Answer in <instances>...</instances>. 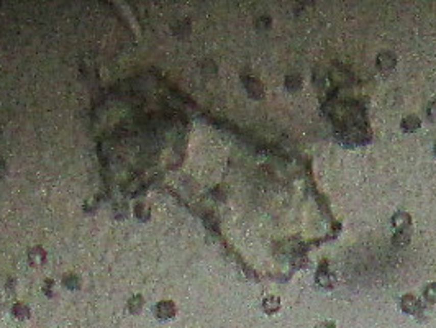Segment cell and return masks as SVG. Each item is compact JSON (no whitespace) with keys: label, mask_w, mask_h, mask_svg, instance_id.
Masks as SVG:
<instances>
[{"label":"cell","mask_w":436,"mask_h":328,"mask_svg":"<svg viewBox=\"0 0 436 328\" xmlns=\"http://www.w3.org/2000/svg\"><path fill=\"white\" fill-rule=\"evenodd\" d=\"M154 317L158 320H162V322H166V320H171L174 318L176 314H177V307L176 303L173 300H159L158 303L154 306Z\"/></svg>","instance_id":"1"},{"label":"cell","mask_w":436,"mask_h":328,"mask_svg":"<svg viewBox=\"0 0 436 328\" xmlns=\"http://www.w3.org/2000/svg\"><path fill=\"white\" fill-rule=\"evenodd\" d=\"M423 302L414 294H403L400 299V309L407 315H417V312L422 309Z\"/></svg>","instance_id":"2"},{"label":"cell","mask_w":436,"mask_h":328,"mask_svg":"<svg viewBox=\"0 0 436 328\" xmlns=\"http://www.w3.org/2000/svg\"><path fill=\"white\" fill-rule=\"evenodd\" d=\"M376 66H377L379 71L391 73V71H394L395 66H397V56H395L392 51H382V53H379L377 58H376Z\"/></svg>","instance_id":"3"},{"label":"cell","mask_w":436,"mask_h":328,"mask_svg":"<svg viewBox=\"0 0 436 328\" xmlns=\"http://www.w3.org/2000/svg\"><path fill=\"white\" fill-rule=\"evenodd\" d=\"M245 87L249 93V97H253L254 100H259L264 97V85L256 77H245Z\"/></svg>","instance_id":"4"},{"label":"cell","mask_w":436,"mask_h":328,"mask_svg":"<svg viewBox=\"0 0 436 328\" xmlns=\"http://www.w3.org/2000/svg\"><path fill=\"white\" fill-rule=\"evenodd\" d=\"M420 127H422V120H420V116L415 113L405 115L400 122V128L403 133H415V131L420 130Z\"/></svg>","instance_id":"5"},{"label":"cell","mask_w":436,"mask_h":328,"mask_svg":"<svg viewBox=\"0 0 436 328\" xmlns=\"http://www.w3.org/2000/svg\"><path fill=\"white\" fill-rule=\"evenodd\" d=\"M392 226L397 230H405V228H410L411 226V215L408 212H403V210H400V212H395L392 220H391Z\"/></svg>","instance_id":"6"},{"label":"cell","mask_w":436,"mask_h":328,"mask_svg":"<svg viewBox=\"0 0 436 328\" xmlns=\"http://www.w3.org/2000/svg\"><path fill=\"white\" fill-rule=\"evenodd\" d=\"M46 260H48V254H46L43 246H33L28 251V261L31 266H41L46 263Z\"/></svg>","instance_id":"7"},{"label":"cell","mask_w":436,"mask_h":328,"mask_svg":"<svg viewBox=\"0 0 436 328\" xmlns=\"http://www.w3.org/2000/svg\"><path fill=\"white\" fill-rule=\"evenodd\" d=\"M61 283L67 291H79L82 287V277L77 274V272H66V274L62 276Z\"/></svg>","instance_id":"8"},{"label":"cell","mask_w":436,"mask_h":328,"mask_svg":"<svg viewBox=\"0 0 436 328\" xmlns=\"http://www.w3.org/2000/svg\"><path fill=\"white\" fill-rule=\"evenodd\" d=\"M280 306H282V300H280V297H277V295L271 294L262 299V310L266 312L268 315H274L276 312L280 310Z\"/></svg>","instance_id":"9"},{"label":"cell","mask_w":436,"mask_h":328,"mask_svg":"<svg viewBox=\"0 0 436 328\" xmlns=\"http://www.w3.org/2000/svg\"><path fill=\"white\" fill-rule=\"evenodd\" d=\"M12 315L13 318L20 320V322H25V320L31 317V309L25 302H15L12 306Z\"/></svg>","instance_id":"10"},{"label":"cell","mask_w":436,"mask_h":328,"mask_svg":"<svg viewBox=\"0 0 436 328\" xmlns=\"http://www.w3.org/2000/svg\"><path fill=\"white\" fill-rule=\"evenodd\" d=\"M411 240V230L410 228H405V230H397L394 235H392V245L395 248H403L410 243Z\"/></svg>","instance_id":"11"},{"label":"cell","mask_w":436,"mask_h":328,"mask_svg":"<svg viewBox=\"0 0 436 328\" xmlns=\"http://www.w3.org/2000/svg\"><path fill=\"white\" fill-rule=\"evenodd\" d=\"M143 307H144V299H143L141 294L131 295L130 300L127 302V309H128L130 314H133V315H138L139 312L143 310Z\"/></svg>","instance_id":"12"},{"label":"cell","mask_w":436,"mask_h":328,"mask_svg":"<svg viewBox=\"0 0 436 328\" xmlns=\"http://www.w3.org/2000/svg\"><path fill=\"white\" fill-rule=\"evenodd\" d=\"M133 215L138 218L139 222H146L150 220L151 217V207L146 204V202H138L133 207Z\"/></svg>","instance_id":"13"},{"label":"cell","mask_w":436,"mask_h":328,"mask_svg":"<svg viewBox=\"0 0 436 328\" xmlns=\"http://www.w3.org/2000/svg\"><path fill=\"white\" fill-rule=\"evenodd\" d=\"M315 277H317V284L325 289H330L333 286V276L326 269H318Z\"/></svg>","instance_id":"14"},{"label":"cell","mask_w":436,"mask_h":328,"mask_svg":"<svg viewBox=\"0 0 436 328\" xmlns=\"http://www.w3.org/2000/svg\"><path fill=\"white\" fill-rule=\"evenodd\" d=\"M302 87V77L299 74H290L285 77V89L289 92H297Z\"/></svg>","instance_id":"15"},{"label":"cell","mask_w":436,"mask_h":328,"mask_svg":"<svg viewBox=\"0 0 436 328\" xmlns=\"http://www.w3.org/2000/svg\"><path fill=\"white\" fill-rule=\"evenodd\" d=\"M423 300L428 306H434L436 303V283H430L423 289Z\"/></svg>","instance_id":"16"},{"label":"cell","mask_w":436,"mask_h":328,"mask_svg":"<svg viewBox=\"0 0 436 328\" xmlns=\"http://www.w3.org/2000/svg\"><path fill=\"white\" fill-rule=\"evenodd\" d=\"M54 287H56L54 279L46 277L43 280V284H41V291H43V294L46 295V297H53V295H54Z\"/></svg>","instance_id":"17"},{"label":"cell","mask_w":436,"mask_h":328,"mask_svg":"<svg viewBox=\"0 0 436 328\" xmlns=\"http://www.w3.org/2000/svg\"><path fill=\"white\" fill-rule=\"evenodd\" d=\"M426 119L428 122L436 123V100H431V102L426 105Z\"/></svg>","instance_id":"18"},{"label":"cell","mask_w":436,"mask_h":328,"mask_svg":"<svg viewBox=\"0 0 436 328\" xmlns=\"http://www.w3.org/2000/svg\"><path fill=\"white\" fill-rule=\"evenodd\" d=\"M417 320L420 323H425L428 318H430V307H426V306H422V309H420L418 312H417Z\"/></svg>","instance_id":"19"},{"label":"cell","mask_w":436,"mask_h":328,"mask_svg":"<svg viewBox=\"0 0 436 328\" xmlns=\"http://www.w3.org/2000/svg\"><path fill=\"white\" fill-rule=\"evenodd\" d=\"M128 214H130V208H128V205L127 204H118L115 207V215L118 217V218H125V217H128Z\"/></svg>","instance_id":"20"},{"label":"cell","mask_w":436,"mask_h":328,"mask_svg":"<svg viewBox=\"0 0 436 328\" xmlns=\"http://www.w3.org/2000/svg\"><path fill=\"white\" fill-rule=\"evenodd\" d=\"M313 328H336V323L331 322V320H323V322L317 323Z\"/></svg>","instance_id":"21"},{"label":"cell","mask_w":436,"mask_h":328,"mask_svg":"<svg viewBox=\"0 0 436 328\" xmlns=\"http://www.w3.org/2000/svg\"><path fill=\"white\" fill-rule=\"evenodd\" d=\"M7 173H9V166H7V161L4 158H0V177H4Z\"/></svg>","instance_id":"22"},{"label":"cell","mask_w":436,"mask_h":328,"mask_svg":"<svg viewBox=\"0 0 436 328\" xmlns=\"http://www.w3.org/2000/svg\"><path fill=\"white\" fill-rule=\"evenodd\" d=\"M433 151H434V156H436V143H434V148H433Z\"/></svg>","instance_id":"23"}]
</instances>
